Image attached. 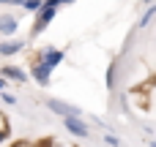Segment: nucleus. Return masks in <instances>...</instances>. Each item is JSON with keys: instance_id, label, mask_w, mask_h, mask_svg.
Instances as JSON below:
<instances>
[{"instance_id": "f257e3e1", "label": "nucleus", "mask_w": 156, "mask_h": 147, "mask_svg": "<svg viewBox=\"0 0 156 147\" xmlns=\"http://www.w3.org/2000/svg\"><path fill=\"white\" fill-rule=\"evenodd\" d=\"M63 125H66V131H69L71 136H77V139H88V136H90V125L85 123L82 115H66V117H63Z\"/></svg>"}, {"instance_id": "f03ea898", "label": "nucleus", "mask_w": 156, "mask_h": 147, "mask_svg": "<svg viewBox=\"0 0 156 147\" xmlns=\"http://www.w3.org/2000/svg\"><path fill=\"white\" fill-rule=\"evenodd\" d=\"M33 14H36V25H33V35H38V33H44V30L49 27V22H52V19L58 16V8H52V5H44V3H41V5H38V8L33 11Z\"/></svg>"}, {"instance_id": "7ed1b4c3", "label": "nucleus", "mask_w": 156, "mask_h": 147, "mask_svg": "<svg viewBox=\"0 0 156 147\" xmlns=\"http://www.w3.org/2000/svg\"><path fill=\"white\" fill-rule=\"evenodd\" d=\"M47 109L55 112V115H60V117H66V115H82L80 106H74V104H69L63 98H47Z\"/></svg>"}, {"instance_id": "20e7f679", "label": "nucleus", "mask_w": 156, "mask_h": 147, "mask_svg": "<svg viewBox=\"0 0 156 147\" xmlns=\"http://www.w3.org/2000/svg\"><path fill=\"white\" fill-rule=\"evenodd\" d=\"M63 52L60 49H55V46H47V49H41V55H38V60H41V65L44 68H49V71H55L60 63H63Z\"/></svg>"}, {"instance_id": "39448f33", "label": "nucleus", "mask_w": 156, "mask_h": 147, "mask_svg": "<svg viewBox=\"0 0 156 147\" xmlns=\"http://www.w3.org/2000/svg\"><path fill=\"white\" fill-rule=\"evenodd\" d=\"M27 76H33V79L38 82V87H49V82H52V71H49V68H44V65H41V60H33V63H30Z\"/></svg>"}, {"instance_id": "423d86ee", "label": "nucleus", "mask_w": 156, "mask_h": 147, "mask_svg": "<svg viewBox=\"0 0 156 147\" xmlns=\"http://www.w3.org/2000/svg\"><path fill=\"white\" fill-rule=\"evenodd\" d=\"M0 76L8 79V82H16V85H25V82L30 79L27 71H22L19 65H0Z\"/></svg>"}, {"instance_id": "0eeeda50", "label": "nucleus", "mask_w": 156, "mask_h": 147, "mask_svg": "<svg viewBox=\"0 0 156 147\" xmlns=\"http://www.w3.org/2000/svg\"><path fill=\"white\" fill-rule=\"evenodd\" d=\"M25 41H16V38H8V41H0V55L3 57H14L19 52H25Z\"/></svg>"}, {"instance_id": "6e6552de", "label": "nucleus", "mask_w": 156, "mask_h": 147, "mask_svg": "<svg viewBox=\"0 0 156 147\" xmlns=\"http://www.w3.org/2000/svg\"><path fill=\"white\" fill-rule=\"evenodd\" d=\"M19 30V22H16V16H11V14H3L0 16V33L3 35H14Z\"/></svg>"}, {"instance_id": "1a4fd4ad", "label": "nucleus", "mask_w": 156, "mask_h": 147, "mask_svg": "<svg viewBox=\"0 0 156 147\" xmlns=\"http://www.w3.org/2000/svg\"><path fill=\"white\" fill-rule=\"evenodd\" d=\"M104 85H107V90H115V85H118V63H115V60L107 65V76H104Z\"/></svg>"}, {"instance_id": "9d476101", "label": "nucleus", "mask_w": 156, "mask_h": 147, "mask_svg": "<svg viewBox=\"0 0 156 147\" xmlns=\"http://www.w3.org/2000/svg\"><path fill=\"white\" fill-rule=\"evenodd\" d=\"M154 16H156V5H154V3H148V5H145V14H143V19L137 22V27H140V30H145V27L154 22Z\"/></svg>"}, {"instance_id": "9b49d317", "label": "nucleus", "mask_w": 156, "mask_h": 147, "mask_svg": "<svg viewBox=\"0 0 156 147\" xmlns=\"http://www.w3.org/2000/svg\"><path fill=\"white\" fill-rule=\"evenodd\" d=\"M38 5H41V0H22V8H25V11H30V14H33Z\"/></svg>"}, {"instance_id": "f8f14e48", "label": "nucleus", "mask_w": 156, "mask_h": 147, "mask_svg": "<svg viewBox=\"0 0 156 147\" xmlns=\"http://www.w3.org/2000/svg\"><path fill=\"white\" fill-rule=\"evenodd\" d=\"M44 5H52V8H60V5H71L74 0H41Z\"/></svg>"}, {"instance_id": "ddd939ff", "label": "nucleus", "mask_w": 156, "mask_h": 147, "mask_svg": "<svg viewBox=\"0 0 156 147\" xmlns=\"http://www.w3.org/2000/svg\"><path fill=\"white\" fill-rule=\"evenodd\" d=\"M0 95H3V104H8V106H14V104H16V98H14L11 93H5V90H0Z\"/></svg>"}, {"instance_id": "4468645a", "label": "nucleus", "mask_w": 156, "mask_h": 147, "mask_svg": "<svg viewBox=\"0 0 156 147\" xmlns=\"http://www.w3.org/2000/svg\"><path fill=\"white\" fill-rule=\"evenodd\" d=\"M104 145H121V139H118V136H115V134H104Z\"/></svg>"}, {"instance_id": "2eb2a0df", "label": "nucleus", "mask_w": 156, "mask_h": 147, "mask_svg": "<svg viewBox=\"0 0 156 147\" xmlns=\"http://www.w3.org/2000/svg\"><path fill=\"white\" fill-rule=\"evenodd\" d=\"M3 142H8V125L5 123H0V145Z\"/></svg>"}, {"instance_id": "dca6fc26", "label": "nucleus", "mask_w": 156, "mask_h": 147, "mask_svg": "<svg viewBox=\"0 0 156 147\" xmlns=\"http://www.w3.org/2000/svg\"><path fill=\"white\" fill-rule=\"evenodd\" d=\"M5 87H8V79H3V76H0V90H5Z\"/></svg>"}, {"instance_id": "f3484780", "label": "nucleus", "mask_w": 156, "mask_h": 147, "mask_svg": "<svg viewBox=\"0 0 156 147\" xmlns=\"http://www.w3.org/2000/svg\"><path fill=\"white\" fill-rule=\"evenodd\" d=\"M0 3H3V5H11V0H0Z\"/></svg>"}, {"instance_id": "a211bd4d", "label": "nucleus", "mask_w": 156, "mask_h": 147, "mask_svg": "<svg viewBox=\"0 0 156 147\" xmlns=\"http://www.w3.org/2000/svg\"><path fill=\"white\" fill-rule=\"evenodd\" d=\"M143 3H145V5H148V3H154V0H143Z\"/></svg>"}]
</instances>
